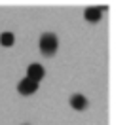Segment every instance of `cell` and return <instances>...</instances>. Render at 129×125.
Listing matches in <instances>:
<instances>
[{
  "label": "cell",
  "mask_w": 129,
  "mask_h": 125,
  "mask_svg": "<svg viewBox=\"0 0 129 125\" xmlns=\"http://www.w3.org/2000/svg\"><path fill=\"white\" fill-rule=\"evenodd\" d=\"M0 44L4 46V48H12V46L15 44V36H13V32H2V34H0Z\"/></svg>",
  "instance_id": "cell-6"
},
{
  "label": "cell",
  "mask_w": 129,
  "mask_h": 125,
  "mask_svg": "<svg viewBox=\"0 0 129 125\" xmlns=\"http://www.w3.org/2000/svg\"><path fill=\"white\" fill-rule=\"evenodd\" d=\"M17 91H19V95H23V97H30V95H34V93L38 91V84L34 80L25 76L23 80L17 84Z\"/></svg>",
  "instance_id": "cell-2"
},
{
  "label": "cell",
  "mask_w": 129,
  "mask_h": 125,
  "mask_svg": "<svg viewBox=\"0 0 129 125\" xmlns=\"http://www.w3.org/2000/svg\"><path fill=\"white\" fill-rule=\"evenodd\" d=\"M27 78L34 80L36 84H40V81L46 78V68L42 65H38V63H32V65H28V68H27Z\"/></svg>",
  "instance_id": "cell-3"
},
{
  "label": "cell",
  "mask_w": 129,
  "mask_h": 125,
  "mask_svg": "<svg viewBox=\"0 0 129 125\" xmlns=\"http://www.w3.org/2000/svg\"><path fill=\"white\" fill-rule=\"evenodd\" d=\"M87 99L82 95V93H74L72 97H70V106H72L74 110H78V112H82V110L87 108Z\"/></svg>",
  "instance_id": "cell-5"
},
{
  "label": "cell",
  "mask_w": 129,
  "mask_h": 125,
  "mask_svg": "<svg viewBox=\"0 0 129 125\" xmlns=\"http://www.w3.org/2000/svg\"><path fill=\"white\" fill-rule=\"evenodd\" d=\"M40 53L46 57H53L59 49V38L55 36L53 32H44L40 36Z\"/></svg>",
  "instance_id": "cell-1"
},
{
  "label": "cell",
  "mask_w": 129,
  "mask_h": 125,
  "mask_svg": "<svg viewBox=\"0 0 129 125\" xmlns=\"http://www.w3.org/2000/svg\"><path fill=\"white\" fill-rule=\"evenodd\" d=\"M84 17L89 23H99L101 17H103V8H99V6H89V8H85Z\"/></svg>",
  "instance_id": "cell-4"
}]
</instances>
